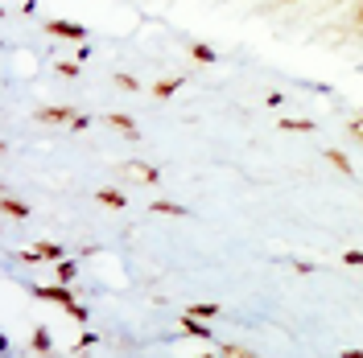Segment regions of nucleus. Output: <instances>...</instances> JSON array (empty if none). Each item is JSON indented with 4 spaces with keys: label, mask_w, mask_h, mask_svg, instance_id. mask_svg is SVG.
Here are the masks:
<instances>
[{
    "label": "nucleus",
    "mask_w": 363,
    "mask_h": 358,
    "mask_svg": "<svg viewBox=\"0 0 363 358\" xmlns=\"http://www.w3.org/2000/svg\"><path fill=\"white\" fill-rule=\"evenodd\" d=\"M33 120H38V124H62V128H67L70 120H74V108H67V103H62V108H38Z\"/></svg>",
    "instance_id": "1"
},
{
    "label": "nucleus",
    "mask_w": 363,
    "mask_h": 358,
    "mask_svg": "<svg viewBox=\"0 0 363 358\" xmlns=\"http://www.w3.org/2000/svg\"><path fill=\"white\" fill-rule=\"evenodd\" d=\"M45 33H54V37H70V42H83L87 37V29L74 21H45Z\"/></svg>",
    "instance_id": "2"
},
{
    "label": "nucleus",
    "mask_w": 363,
    "mask_h": 358,
    "mask_svg": "<svg viewBox=\"0 0 363 358\" xmlns=\"http://www.w3.org/2000/svg\"><path fill=\"white\" fill-rule=\"evenodd\" d=\"M33 296H42V301H58V305H74V296H70V289H67V280L62 284H42V289H33Z\"/></svg>",
    "instance_id": "3"
},
{
    "label": "nucleus",
    "mask_w": 363,
    "mask_h": 358,
    "mask_svg": "<svg viewBox=\"0 0 363 358\" xmlns=\"http://www.w3.org/2000/svg\"><path fill=\"white\" fill-rule=\"evenodd\" d=\"M128 173H133V178H140L145 185H157V181H161V173L153 169V165H145V161H128Z\"/></svg>",
    "instance_id": "4"
},
{
    "label": "nucleus",
    "mask_w": 363,
    "mask_h": 358,
    "mask_svg": "<svg viewBox=\"0 0 363 358\" xmlns=\"http://www.w3.org/2000/svg\"><path fill=\"white\" fill-rule=\"evenodd\" d=\"M326 161H330V165L339 169L342 178H355V165H351V157H347L342 149H326Z\"/></svg>",
    "instance_id": "5"
},
{
    "label": "nucleus",
    "mask_w": 363,
    "mask_h": 358,
    "mask_svg": "<svg viewBox=\"0 0 363 358\" xmlns=\"http://www.w3.org/2000/svg\"><path fill=\"white\" fill-rule=\"evenodd\" d=\"M182 330H186V334H194V337H211V330H206V321H203V317H194L190 309L182 313Z\"/></svg>",
    "instance_id": "6"
},
{
    "label": "nucleus",
    "mask_w": 363,
    "mask_h": 358,
    "mask_svg": "<svg viewBox=\"0 0 363 358\" xmlns=\"http://www.w3.org/2000/svg\"><path fill=\"white\" fill-rule=\"evenodd\" d=\"M95 198L104 202V206H112V210H124V206H128V198H124L120 190H95Z\"/></svg>",
    "instance_id": "7"
},
{
    "label": "nucleus",
    "mask_w": 363,
    "mask_h": 358,
    "mask_svg": "<svg viewBox=\"0 0 363 358\" xmlns=\"http://www.w3.org/2000/svg\"><path fill=\"white\" fill-rule=\"evenodd\" d=\"M153 214H169V219H186L190 210L182 202H153Z\"/></svg>",
    "instance_id": "8"
},
{
    "label": "nucleus",
    "mask_w": 363,
    "mask_h": 358,
    "mask_svg": "<svg viewBox=\"0 0 363 358\" xmlns=\"http://www.w3.org/2000/svg\"><path fill=\"white\" fill-rule=\"evenodd\" d=\"M190 58H194V62H206V67H211V62H219V54H215L206 42H194V45H190Z\"/></svg>",
    "instance_id": "9"
},
{
    "label": "nucleus",
    "mask_w": 363,
    "mask_h": 358,
    "mask_svg": "<svg viewBox=\"0 0 363 358\" xmlns=\"http://www.w3.org/2000/svg\"><path fill=\"white\" fill-rule=\"evenodd\" d=\"M108 124H112L116 132H128V136H136V124H133V115H124V112H112V115H108Z\"/></svg>",
    "instance_id": "10"
},
{
    "label": "nucleus",
    "mask_w": 363,
    "mask_h": 358,
    "mask_svg": "<svg viewBox=\"0 0 363 358\" xmlns=\"http://www.w3.org/2000/svg\"><path fill=\"white\" fill-rule=\"evenodd\" d=\"M0 210H4L9 219H29V206L17 202V198H4V202H0Z\"/></svg>",
    "instance_id": "11"
},
{
    "label": "nucleus",
    "mask_w": 363,
    "mask_h": 358,
    "mask_svg": "<svg viewBox=\"0 0 363 358\" xmlns=\"http://www.w3.org/2000/svg\"><path fill=\"white\" fill-rule=\"evenodd\" d=\"M182 83H186V79H161V83H153V95H157V99H169L174 91H182Z\"/></svg>",
    "instance_id": "12"
},
{
    "label": "nucleus",
    "mask_w": 363,
    "mask_h": 358,
    "mask_svg": "<svg viewBox=\"0 0 363 358\" xmlns=\"http://www.w3.org/2000/svg\"><path fill=\"white\" fill-rule=\"evenodd\" d=\"M281 128H285V132H314L318 124H314V120H294V115H285V120H281Z\"/></svg>",
    "instance_id": "13"
},
{
    "label": "nucleus",
    "mask_w": 363,
    "mask_h": 358,
    "mask_svg": "<svg viewBox=\"0 0 363 358\" xmlns=\"http://www.w3.org/2000/svg\"><path fill=\"white\" fill-rule=\"evenodd\" d=\"M190 313L203 317V321H215V317L223 313V309H219V305H206V301H194V305H190Z\"/></svg>",
    "instance_id": "14"
},
{
    "label": "nucleus",
    "mask_w": 363,
    "mask_h": 358,
    "mask_svg": "<svg viewBox=\"0 0 363 358\" xmlns=\"http://www.w3.org/2000/svg\"><path fill=\"white\" fill-rule=\"evenodd\" d=\"M33 350H38V354H50V350H54V342H50V330H33Z\"/></svg>",
    "instance_id": "15"
},
{
    "label": "nucleus",
    "mask_w": 363,
    "mask_h": 358,
    "mask_svg": "<svg viewBox=\"0 0 363 358\" xmlns=\"http://www.w3.org/2000/svg\"><path fill=\"white\" fill-rule=\"evenodd\" d=\"M112 83H116V87H120V91H128V95H133V91H140V83H136L133 74H116Z\"/></svg>",
    "instance_id": "16"
},
{
    "label": "nucleus",
    "mask_w": 363,
    "mask_h": 358,
    "mask_svg": "<svg viewBox=\"0 0 363 358\" xmlns=\"http://www.w3.org/2000/svg\"><path fill=\"white\" fill-rule=\"evenodd\" d=\"M58 280H74V264H70V260H58Z\"/></svg>",
    "instance_id": "17"
},
{
    "label": "nucleus",
    "mask_w": 363,
    "mask_h": 358,
    "mask_svg": "<svg viewBox=\"0 0 363 358\" xmlns=\"http://www.w3.org/2000/svg\"><path fill=\"white\" fill-rule=\"evenodd\" d=\"M219 354L223 358H244L248 350H244V346H219Z\"/></svg>",
    "instance_id": "18"
},
{
    "label": "nucleus",
    "mask_w": 363,
    "mask_h": 358,
    "mask_svg": "<svg viewBox=\"0 0 363 358\" xmlns=\"http://www.w3.org/2000/svg\"><path fill=\"white\" fill-rule=\"evenodd\" d=\"M58 74H67V79H79V62H58Z\"/></svg>",
    "instance_id": "19"
},
{
    "label": "nucleus",
    "mask_w": 363,
    "mask_h": 358,
    "mask_svg": "<svg viewBox=\"0 0 363 358\" xmlns=\"http://www.w3.org/2000/svg\"><path fill=\"white\" fill-rule=\"evenodd\" d=\"M347 132H351V136L363 144V120H351V124H347Z\"/></svg>",
    "instance_id": "20"
},
{
    "label": "nucleus",
    "mask_w": 363,
    "mask_h": 358,
    "mask_svg": "<svg viewBox=\"0 0 363 358\" xmlns=\"http://www.w3.org/2000/svg\"><path fill=\"white\" fill-rule=\"evenodd\" d=\"M342 260H347V264H351V268H363V251H347V255H342Z\"/></svg>",
    "instance_id": "21"
},
{
    "label": "nucleus",
    "mask_w": 363,
    "mask_h": 358,
    "mask_svg": "<svg viewBox=\"0 0 363 358\" xmlns=\"http://www.w3.org/2000/svg\"><path fill=\"white\" fill-rule=\"evenodd\" d=\"M67 313H70V317H74V321H87V309H83V305H79V301H74V305H70Z\"/></svg>",
    "instance_id": "22"
},
{
    "label": "nucleus",
    "mask_w": 363,
    "mask_h": 358,
    "mask_svg": "<svg viewBox=\"0 0 363 358\" xmlns=\"http://www.w3.org/2000/svg\"><path fill=\"white\" fill-rule=\"evenodd\" d=\"M87 346H95V334H79V346L74 350H87Z\"/></svg>",
    "instance_id": "23"
},
{
    "label": "nucleus",
    "mask_w": 363,
    "mask_h": 358,
    "mask_svg": "<svg viewBox=\"0 0 363 358\" xmlns=\"http://www.w3.org/2000/svg\"><path fill=\"white\" fill-rule=\"evenodd\" d=\"M355 25H363V0L355 4Z\"/></svg>",
    "instance_id": "24"
},
{
    "label": "nucleus",
    "mask_w": 363,
    "mask_h": 358,
    "mask_svg": "<svg viewBox=\"0 0 363 358\" xmlns=\"http://www.w3.org/2000/svg\"><path fill=\"white\" fill-rule=\"evenodd\" d=\"M359 120H363V108H359Z\"/></svg>",
    "instance_id": "25"
}]
</instances>
